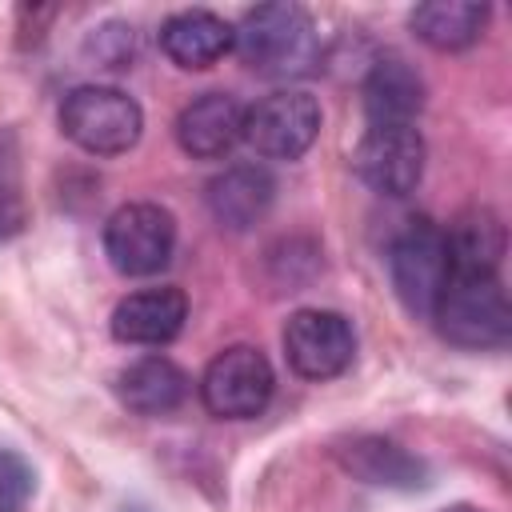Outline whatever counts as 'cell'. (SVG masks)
<instances>
[{
	"label": "cell",
	"instance_id": "cell-6",
	"mask_svg": "<svg viewBox=\"0 0 512 512\" xmlns=\"http://www.w3.org/2000/svg\"><path fill=\"white\" fill-rule=\"evenodd\" d=\"M276 388L272 364L252 344H232L216 352L200 376V400L220 420H252L268 408Z\"/></svg>",
	"mask_w": 512,
	"mask_h": 512
},
{
	"label": "cell",
	"instance_id": "cell-1",
	"mask_svg": "<svg viewBox=\"0 0 512 512\" xmlns=\"http://www.w3.org/2000/svg\"><path fill=\"white\" fill-rule=\"evenodd\" d=\"M232 52L240 64L264 80H304L316 72L324 48L316 20L300 4H260L232 24Z\"/></svg>",
	"mask_w": 512,
	"mask_h": 512
},
{
	"label": "cell",
	"instance_id": "cell-2",
	"mask_svg": "<svg viewBox=\"0 0 512 512\" xmlns=\"http://www.w3.org/2000/svg\"><path fill=\"white\" fill-rule=\"evenodd\" d=\"M432 320L444 340L456 348H500L512 332V308L496 276L484 272H452Z\"/></svg>",
	"mask_w": 512,
	"mask_h": 512
},
{
	"label": "cell",
	"instance_id": "cell-12",
	"mask_svg": "<svg viewBox=\"0 0 512 512\" xmlns=\"http://www.w3.org/2000/svg\"><path fill=\"white\" fill-rule=\"evenodd\" d=\"M276 200V180L260 164H236L208 180V212L228 232H248L268 216Z\"/></svg>",
	"mask_w": 512,
	"mask_h": 512
},
{
	"label": "cell",
	"instance_id": "cell-4",
	"mask_svg": "<svg viewBox=\"0 0 512 512\" xmlns=\"http://www.w3.org/2000/svg\"><path fill=\"white\" fill-rule=\"evenodd\" d=\"M388 272H392V288H396L400 304L412 316L432 320V308H436V300L452 276L444 228L432 224L428 216L408 220L388 248Z\"/></svg>",
	"mask_w": 512,
	"mask_h": 512
},
{
	"label": "cell",
	"instance_id": "cell-7",
	"mask_svg": "<svg viewBox=\"0 0 512 512\" xmlns=\"http://www.w3.org/2000/svg\"><path fill=\"white\" fill-rule=\"evenodd\" d=\"M320 132V104L300 88H280L244 108V140L264 160H300Z\"/></svg>",
	"mask_w": 512,
	"mask_h": 512
},
{
	"label": "cell",
	"instance_id": "cell-16",
	"mask_svg": "<svg viewBox=\"0 0 512 512\" xmlns=\"http://www.w3.org/2000/svg\"><path fill=\"white\" fill-rule=\"evenodd\" d=\"M424 108V80L404 56H380L364 76L368 124H412Z\"/></svg>",
	"mask_w": 512,
	"mask_h": 512
},
{
	"label": "cell",
	"instance_id": "cell-18",
	"mask_svg": "<svg viewBox=\"0 0 512 512\" xmlns=\"http://www.w3.org/2000/svg\"><path fill=\"white\" fill-rule=\"evenodd\" d=\"M444 244H448L452 272H484V276H496L500 256H504V224H500L496 212L472 208V212L456 216V224L444 228Z\"/></svg>",
	"mask_w": 512,
	"mask_h": 512
},
{
	"label": "cell",
	"instance_id": "cell-17",
	"mask_svg": "<svg viewBox=\"0 0 512 512\" xmlns=\"http://www.w3.org/2000/svg\"><path fill=\"white\" fill-rule=\"evenodd\" d=\"M408 24L428 48L460 52V48L480 40V32L488 24V4H476V0H432V4L412 8Z\"/></svg>",
	"mask_w": 512,
	"mask_h": 512
},
{
	"label": "cell",
	"instance_id": "cell-9",
	"mask_svg": "<svg viewBox=\"0 0 512 512\" xmlns=\"http://www.w3.org/2000/svg\"><path fill=\"white\" fill-rule=\"evenodd\" d=\"M352 168L372 192L408 196L424 176V136L412 124H368Z\"/></svg>",
	"mask_w": 512,
	"mask_h": 512
},
{
	"label": "cell",
	"instance_id": "cell-10",
	"mask_svg": "<svg viewBox=\"0 0 512 512\" xmlns=\"http://www.w3.org/2000/svg\"><path fill=\"white\" fill-rule=\"evenodd\" d=\"M184 320H188V296L180 288L172 284L140 288L112 308V336L136 348H164L180 336Z\"/></svg>",
	"mask_w": 512,
	"mask_h": 512
},
{
	"label": "cell",
	"instance_id": "cell-8",
	"mask_svg": "<svg viewBox=\"0 0 512 512\" xmlns=\"http://www.w3.org/2000/svg\"><path fill=\"white\" fill-rule=\"evenodd\" d=\"M284 356L288 368L304 380H332L356 356V332L348 316L332 308H300L284 324Z\"/></svg>",
	"mask_w": 512,
	"mask_h": 512
},
{
	"label": "cell",
	"instance_id": "cell-14",
	"mask_svg": "<svg viewBox=\"0 0 512 512\" xmlns=\"http://www.w3.org/2000/svg\"><path fill=\"white\" fill-rule=\"evenodd\" d=\"M336 460L344 472H352L356 480L376 484V488H404L408 492V488L428 484V464L384 436H352L336 448Z\"/></svg>",
	"mask_w": 512,
	"mask_h": 512
},
{
	"label": "cell",
	"instance_id": "cell-21",
	"mask_svg": "<svg viewBox=\"0 0 512 512\" xmlns=\"http://www.w3.org/2000/svg\"><path fill=\"white\" fill-rule=\"evenodd\" d=\"M440 512H484V508H472V504H452V508H440Z\"/></svg>",
	"mask_w": 512,
	"mask_h": 512
},
{
	"label": "cell",
	"instance_id": "cell-20",
	"mask_svg": "<svg viewBox=\"0 0 512 512\" xmlns=\"http://www.w3.org/2000/svg\"><path fill=\"white\" fill-rule=\"evenodd\" d=\"M32 496V468L12 456V452H0V512H20Z\"/></svg>",
	"mask_w": 512,
	"mask_h": 512
},
{
	"label": "cell",
	"instance_id": "cell-5",
	"mask_svg": "<svg viewBox=\"0 0 512 512\" xmlns=\"http://www.w3.org/2000/svg\"><path fill=\"white\" fill-rule=\"evenodd\" d=\"M176 248V216L152 200L120 204L104 224V256L120 276H156Z\"/></svg>",
	"mask_w": 512,
	"mask_h": 512
},
{
	"label": "cell",
	"instance_id": "cell-15",
	"mask_svg": "<svg viewBox=\"0 0 512 512\" xmlns=\"http://www.w3.org/2000/svg\"><path fill=\"white\" fill-rule=\"evenodd\" d=\"M116 392H120L124 408L136 416H168L188 396V372L176 360L152 352V356L132 360L116 376Z\"/></svg>",
	"mask_w": 512,
	"mask_h": 512
},
{
	"label": "cell",
	"instance_id": "cell-19",
	"mask_svg": "<svg viewBox=\"0 0 512 512\" xmlns=\"http://www.w3.org/2000/svg\"><path fill=\"white\" fill-rule=\"evenodd\" d=\"M24 228V172H20V140L12 128H0V240Z\"/></svg>",
	"mask_w": 512,
	"mask_h": 512
},
{
	"label": "cell",
	"instance_id": "cell-3",
	"mask_svg": "<svg viewBox=\"0 0 512 512\" xmlns=\"http://www.w3.org/2000/svg\"><path fill=\"white\" fill-rule=\"evenodd\" d=\"M64 136L92 156H120L144 132L140 104L112 84H80L60 104Z\"/></svg>",
	"mask_w": 512,
	"mask_h": 512
},
{
	"label": "cell",
	"instance_id": "cell-13",
	"mask_svg": "<svg viewBox=\"0 0 512 512\" xmlns=\"http://www.w3.org/2000/svg\"><path fill=\"white\" fill-rule=\"evenodd\" d=\"M236 28L208 8H180L160 24V48L176 68H212L232 52Z\"/></svg>",
	"mask_w": 512,
	"mask_h": 512
},
{
	"label": "cell",
	"instance_id": "cell-11",
	"mask_svg": "<svg viewBox=\"0 0 512 512\" xmlns=\"http://www.w3.org/2000/svg\"><path fill=\"white\" fill-rule=\"evenodd\" d=\"M244 140V104L232 92H204L176 116V144L196 160H220Z\"/></svg>",
	"mask_w": 512,
	"mask_h": 512
}]
</instances>
